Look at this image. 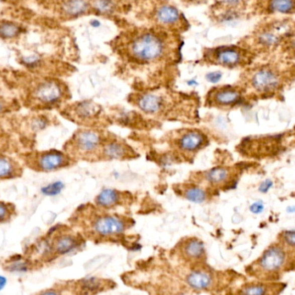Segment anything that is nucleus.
<instances>
[{"label": "nucleus", "mask_w": 295, "mask_h": 295, "mask_svg": "<svg viewBox=\"0 0 295 295\" xmlns=\"http://www.w3.org/2000/svg\"><path fill=\"white\" fill-rule=\"evenodd\" d=\"M78 246L76 238L71 235H62L55 240L54 248L58 254L64 255L71 252Z\"/></svg>", "instance_id": "5701e85b"}, {"label": "nucleus", "mask_w": 295, "mask_h": 295, "mask_svg": "<svg viewBox=\"0 0 295 295\" xmlns=\"http://www.w3.org/2000/svg\"><path fill=\"white\" fill-rule=\"evenodd\" d=\"M39 295H60V293L55 290H46L44 292H41Z\"/></svg>", "instance_id": "e433bc0d"}, {"label": "nucleus", "mask_w": 295, "mask_h": 295, "mask_svg": "<svg viewBox=\"0 0 295 295\" xmlns=\"http://www.w3.org/2000/svg\"><path fill=\"white\" fill-rule=\"evenodd\" d=\"M291 269H295V250L278 242L269 245L248 271L257 280L277 281Z\"/></svg>", "instance_id": "f257e3e1"}, {"label": "nucleus", "mask_w": 295, "mask_h": 295, "mask_svg": "<svg viewBox=\"0 0 295 295\" xmlns=\"http://www.w3.org/2000/svg\"><path fill=\"white\" fill-rule=\"evenodd\" d=\"M27 263L20 261H15L14 263H12L10 266L9 269L11 271H17V272H23V271H27Z\"/></svg>", "instance_id": "2f4dec72"}, {"label": "nucleus", "mask_w": 295, "mask_h": 295, "mask_svg": "<svg viewBox=\"0 0 295 295\" xmlns=\"http://www.w3.org/2000/svg\"><path fill=\"white\" fill-rule=\"evenodd\" d=\"M68 91L66 85L55 79H43L28 89V106L36 109L58 107L66 101Z\"/></svg>", "instance_id": "f03ea898"}, {"label": "nucleus", "mask_w": 295, "mask_h": 295, "mask_svg": "<svg viewBox=\"0 0 295 295\" xmlns=\"http://www.w3.org/2000/svg\"><path fill=\"white\" fill-rule=\"evenodd\" d=\"M91 24L93 27H99L101 25V23L97 22V20H93V21L91 22Z\"/></svg>", "instance_id": "58836bf2"}, {"label": "nucleus", "mask_w": 295, "mask_h": 295, "mask_svg": "<svg viewBox=\"0 0 295 295\" xmlns=\"http://www.w3.org/2000/svg\"><path fill=\"white\" fill-rule=\"evenodd\" d=\"M15 213V207L12 203L0 201V224L7 222Z\"/></svg>", "instance_id": "a878e982"}, {"label": "nucleus", "mask_w": 295, "mask_h": 295, "mask_svg": "<svg viewBox=\"0 0 295 295\" xmlns=\"http://www.w3.org/2000/svg\"><path fill=\"white\" fill-rule=\"evenodd\" d=\"M243 100V92L240 88L225 85L217 87L209 91L207 101L210 106L216 107H234Z\"/></svg>", "instance_id": "6e6552de"}, {"label": "nucleus", "mask_w": 295, "mask_h": 295, "mask_svg": "<svg viewBox=\"0 0 295 295\" xmlns=\"http://www.w3.org/2000/svg\"><path fill=\"white\" fill-rule=\"evenodd\" d=\"M26 165L38 172H53L67 167L72 162V157L67 153L58 150L36 152L26 156Z\"/></svg>", "instance_id": "39448f33"}, {"label": "nucleus", "mask_w": 295, "mask_h": 295, "mask_svg": "<svg viewBox=\"0 0 295 295\" xmlns=\"http://www.w3.org/2000/svg\"><path fill=\"white\" fill-rule=\"evenodd\" d=\"M268 11L273 13H295V0H268Z\"/></svg>", "instance_id": "b1692460"}, {"label": "nucleus", "mask_w": 295, "mask_h": 295, "mask_svg": "<svg viewBox=\"0 0 295 295\" xmlns=\"http://www.w3.org/2000/svg\"><path fill=\"white\" fill-rule=\"evenodd\" d=\"M185 253L191 258H200L204 254V244L198 239H191L185 245Z\"/></svg>", "instance_id": "393cba45"}, {"label": "nucleus", "mask_w": 295, "mask_h": 295, "mask_svg": "<svg viewBox=\"0 0 295 295\" xmlns=\"http://www.w3.org/2000/svg\"><path fill=\"white\" fill-rule=\"evenodd\" d=\"M19 29L12 23H4L0 25V36L5 38H13L19 34Z\"/></svg>", "instance_id": "bb28decb"}, {"label": "nucleus", "mask_w": 295, "mask_h": 295, "mask_svg": "<svg viewBox=\"0 0 295 295\" xmlns=\"http://www.w3.org/2000/svg\"><path fill=\"white\" fill-rule=\"evenodd\" d=\"M93 7L99 13L107 14L113 12L114 9V2L113 0H94Z\"/></svg>", "instance_id": "cd10ccee"}, {"label": "nucleus", "mask_w": 295, "mask_h": 295, "mask_svg": "<svg viewBox=\"0 0 295 295\" xmlns=\"http://www.w3.org/2000/svg\"><path fill=\"white\" fill-rule=\"evenodd\" d=\"M226 3L231 4V5H237V4L240 3L242 0H224Z\"/></svg>", "instance_id": "4c0bfd02"}, {"label": "nucleus", "mask_w": 295, "mask_h": 295, "mask_svg": "<svg viewBox=\"0 0 295 295\" xmlns=\"http://www.w3.org/2000/svg\"><path fill=\"white\" fill-rule=\"evenodd\" d=\"M105 141L101 131L95 129H80L67 141L65 149L72 158L89 160L100 157Z\"/></svg>", "instance_id": "7ed1b4c3"}, {"label": "nucleus", "mask_w": 295, "mask_h": 295, "mask_svg": "<svg viewBox=\"0 0 295 295\" xmlns=\"http://www.w3.org/2000/svg\"><path fill=\"white\" fill-rule=\"evenodd\" d=\"M7 284V279L3 275H0V291H2Z\"/></svg>", "instance_id": "c9c22d12"}, {"label": "nucleus", "mask_w": 295, "mask_h": 295, "mask_svg": "<svg viewBox=\"0 0 295 295\" xmlns=\"http://www.w3.org/2000/svg\"><path fill=\"white\" fill-rule=\"evenodd\" d=\"M214 61L224 67H234L244 63L246 55L243 50L234 47L219 48L213 54Z\"/></svg>", "instance_id": "4468645a"}, {"label": "nucleus", "mask_w": 295, "mask_h": 295, "mask_svg": "<svg viewBox=\"0 0 295 295\" xmlns=\"http://www.w3.org/2000/svg\"><path fill=\"white\" fill-rule=\"evenodd\" d=\"M250 84L259 92H272L281 85V76L274 67H260L252 73Z\"/></svg>", "instance_id": "423d86ee"}, {"label": "nucleus", "mask_w": 295, "mask_h": 295, "mask_svg": "<svg viewBox=\"0 0 295 295\" xmlns=\"http://www.w3.org/2000/svg\"><path fill=\"white\" fill-rule=\"evenodd\" d=\"M122 198L120 192L115 189H103L95 199V204L101 208L109 209L120 204Z\"/></svg>", "instance_id": "a211bd4d"}, {"label": "nucleus", "mask_w": 295, "mask_h": 295, "mask_svg": "<svg viewBox=\"0 0 295 295\" xmlns=\"http://www.w3.org/2000/svg\"><path fill=\"white\" fill-rule=\"evenodd\" d=\"M273 181L270 180H266L259 186V191L262 192H267L273 186Z\"/></svg>", "instance_id": "f704fd0d"}, {"label": "nucleus", "mask_w": 295, "mask_h": 295, "mask_svg": "<svg viewBox=\"0 0 295 295\" xmlns=\"http://www.w3.org/2000/svg\"><path fill=\"white\" fill-rule=\"evenodd\" d=\"M92 228L97 234L109 237L123 233L126 229V223L122 218L113 215H102L94 219Z\"/></svg>", "instance_id": "f8f14e48"}, {"label": "nucleus", "mask_w": 295, "mask_h": 295, "mask_svg": "<svg viewBox=\"0 0 295 295\" xmlns=\"http://www.w3.org/2000/svg\"><path fill=\"white\" fill-rule=\"evenodd\" d=\"M63 187H64L63 183L61 181H56L43 187L42 192L43 194L48 195V196H55L61 192Z\"/></svg>", "instance_id": "c756f323"}, {"label": "nucleus", "mask_w": 295, "mask_h": 295, "mask_svg": "<svg viewBox=\"0 0 295 295\" xmlns=\"http://www.w3.org/2000/svg\"><path fill=\"white\" fill-rule=\"evenodd\" d=\"M182 195L184 198L196 204H201L206 202L208 199V192L207 189L203 188L195 184L186 185L182 189Z\"/></svg>", "instance_id": "6ab92c4d"}, {"label": "nucleus", "mask_w": 295, "mask_h": 295, "mask_svg": "<svg viewBox=\"0 0 295 295\" xmlns=\"http://www.w3.org/2000/svg\"><path fill=\"white\" fill-rule=\"evenodd\" d=\"M278 239V242L295 250V231H283L279 235Z\"/></svg>", "instance_id": "c85d7f7f"}, {"label": "nucleus", "mask_w": 295, "mask_h": 295, "mask_svg": "<svg viewBox=\"0 0 295 295\" xmlns=\"http://www.w3.org/2000/svg\"><path fill=\"white\" fill-rule=\"evenodd\" d=\"M101 112V107L91 101H87L73 104L64 109L63 113L73 121L85 124L97 119Z\"/></svg>", "instance_id": "9b49d317"}, {"label": "nucleus", "mask_w": 295, "mask_h": 295, "mask_svg": "<svg viewBox=\"0 0 295 295\" xmlns=\"http://www.w3.org/2000/svg\"><path fill=\"white\" fill-rule=\"evenodd\" d=\"M250 209L251 213L259 214V213H262L264 210V206H263L262 202H256V203L251 205Z\"/></svg>", "instance_id": "72a5a7b5"}, {"label": "nucleus", "mask_w": 295, "mask_h": 295, "mask_svg": "<svg viewBox=\"0 0 295 295\" xmlns=\"http://www.w3.org/2000/svg\"><path fill=\"white\" fill-rule=\"evenodd\" d=\"M101 158L112 160H125L134 156V152L122 141H105L101 153Z\"/></svg>", "instance_id": "ddd939ff"}, {"label": "nucleus", "mask_w": 295, "mask_h": 295, "mask_svg": "<svg viewBox=\"0 0 295 295\" xmlns=\"http://www.w3.org/2000/svg\"><path fill=\"white\" fill-rule=\"evenodd\" d=\"M202 178L211 186H222L231 182L232 171L228 167H213L204 172Z\"/></svg>", "instance_id": "2eb2a0df"}, {"label": "nucleus", "mask_w": 295, "mask_h": 295, "mask_svg": "<svg viewBox=\"0 0 295 295\" xmlns=\"http://www.w3.org/2000/svg\"><path fill=\"white\" fill-rule=\"evenodd\" d=\"M207 144V137L199 130H187L175 139V147L184 155H192Z\"/></svg>", "instance_id": "1a4fd4ad"}, {"label": "nucleus", "mask_w": 295, "mask_h": 295, "mask_svg": "<svg viewBox=\"0 0 295 295\" xmlns=\"http://www.w3.org/2000/svg\"><path fill=\"white\" fill-rule=\"evenodd\" d=\"M286 285L280 281L256 280L241 286L236 295H280Z\"/></svg>", "instance_id": "9d476101"}, {"label": "nucleus", "mask_w": 295, "mask_h": 295, "mask_svg": "<svg viewBox=\"0 0 295 295\" xmlns=\"http://www.w3.org/2000/svg\"><path fill=\"white\" fill-rule=\"evenodd\" d=\"M13 107V102H10V101H7L6 99L0 97V116L11 112Z\"/></svg>", "instance_id": "7c9ffc66"}, {"label": "nucleus", "mask_w": 295, "mask_h": 295, "mask_svg": "<svg viewBox=\"0 0 295 295\" xmlns=\"http://www.w3.org/2000/svg\"><path fill=\"white\" fill-rule=\"evenodd\" d=\"M221 78H222V73L220 72H212L207 74V79L211 83H218Z\"/></svg>", "instance_id": "473e14b6"}, {"label": "nucleus", "mask_w": 295, "mask_h": 295, "mask_svg": "<svg viewBox=\"0 0 295 295\" xmlns=\"http://www.w3.org/2000/svg\"><path fill=\"white\" fill-rule=\"evenodd\" d=\"M134 104L141 112L150 116L161 115L167 109V99L160 92H141L134 99Z\"/></svg>", "instance_id": "0eeeda50"}, {"label": "nucleus", "mask_w": 295, "mask_h": 295, "mask_svg": "<svg viewBox=\"0 0 295 295\" xmlns=\"http://www.w3.org/2000/svg\"><path fill=\"white\" fill-rule=\"evenodd\" d=\"M164 50V43L161 38L151 33L142 34L136 37L129 48L131 57L143 63L158 61Z\"/></svg>", "instance_id": "20e7f679"}, {"label": "nucleus", "mask_w": 295, "mask_h": 295, "mask_svg": "<svg viewBox=\"0 0 295 295\" xmlns=\"http://www.w3.org/2000/svg\"><path fill=\"white\" fill-rule=\"evenodd\" d=\"M23 169L18 161L9 156L0 155V180L21 176Z\"/></svg>", "instance_id": "f3484780"}, {"label": "nucleus", "mask_w": 295, "mask_h": 295, "mask_svg": "<svg viewBox=\"0 0 295 295\" xmlns=\"http://www.w3.org/2000/svg\"><path fill=\"white\" fill-rule=\"evenodd\" d=\"M156 19L163 25H173L180 21V15L174 7L163 6L157 10Z\"/></svg>", "instance_id": "aec40b11"}, {"label": "nucleus", "mask_w": 295, "mask_h": 295, "mask_svg": "<svg viewBox=\"0 0 295 295\" xmlns=\"http://www.w3.org/2000/svg\"><path fill=\"white\" fill-rule=\"evenodd\" d=\"M257 42L259 45L262 46V48H274L278 45L282 39V36L278 30V28L273 27H262L258 31L256 35Z\"/></svg>", "instance_id": "dca6fc26"}, {"label": "nucleus", "mask_w": 295, "mask_h": 295, "mask_svg": "<svg viewBox=\"0 0 295 295\" xmlns=\"http://www.w3.org/2000/svg\"><path fill=\"white\" fill-rule=\"evenodd\" d=\"M187 283L189 286L192 288L203 290L210 287L213 282V279L210 274L202 272V271H194L189 274L187 277Z\"/></svg>", "instance_id": "412c9836"}, {"label": "nucleus", "mask_w": 295, "mask_h": 295, "mask_svg": "<svg viewBox=\"0 0 295 295\" xmlns=\"http://www.w3.org/2000/svg\"><path fill=\"white\" fill-rule=\"evenodd\" d=\"M88 7L85 0H65L62 4L63 13L72 17L82 15L87 12Z\"/></svg>", "instance_id": "4be33fe9"}]
</instances>
